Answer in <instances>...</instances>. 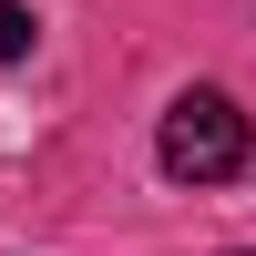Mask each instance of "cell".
I'll return each mask as SVG.
<instances>
[{"label":"cell","mask_w":256,"mask_h":256,"mask_svg":"<svg viewBox=\"0 0 256 256\" xmlns=\"http://www.w3.org/2000/svg\"><path fill=\"white\" fill-rule=\"evenodd\" d=\"M154 154H164V174H174V184H226V174L246 164V113H236L226 92H184L174 113H164Z\"/></svg>","instance_id":"6da1fadb"},{"label":"cell","mask_w":256,"mask_h":256,"mask_svg":"<svg viewBox=\"0 0 256 256\" xmlns=\"http://www.w3.org/2000/svg\"><path fill=\"white\" fill-rule=\"evenodd\" d=\"M31 41H41L31 0H0V62H31Z\"/></svg>","instance_id":"7a4b0ae2"}]
</instances>
